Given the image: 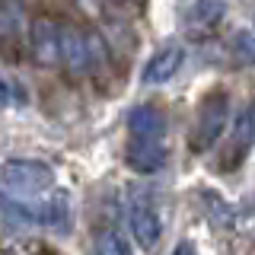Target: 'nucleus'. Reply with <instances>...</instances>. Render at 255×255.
I'll return each instance as SVG.
<instances>
[{
  "label": "nucleus",
  "instance_id": "nucleus-3",
  "mask_svg": "<svg viewBox=\"0 0 255 255\" xmlns=\"http://www.w3.org/2000/svg\"><path fill=\"white\" fill-rule=\"evenodd\" d=\"M61 42H64V26L48 16H38V19L29 22V45L32 54H35L38 64L45 67H54L61 64Z\"/></svg>",
  "mask_w": 255,
  "mask_h": 255
},
{
  "label": "nucleus",
  "instance_id": "nucleus-15",
  "mask_svg": "<svg viewBox=\"0 0 255 255\" xmlns=\"http://www.w3.org/2000/svg\"><path fill=\"white\" fill-rule=\"evenodd\" d=\"M233 42H236V48H239V58H243L246 64H249V61L255 64V42H252V35H249V32H239Z\"/></svg>",
  "mask_w": 255,
  "mask_h": 255
},
{
  "label": "nucleus",
  "instance_id": "nucleus-6",
  "mask_svg": "<svg viewBox=\"0 0 255 255\" xmlns=\"http://www.w3.org/2000/svg\"><path fill=\"white\" fill-rule=\"evenodd\" d=\"M125 159L134 172L140 175H150L156 172L159 166L166 163V143L163 137H147V134H131L128 140V150H125Z\"/></svg>",
  "mask_w": 255,
  "mask_h": 255
},
{
  "label": "nucleus",
  "instance_id": "nucleus-4",
  "mask_svg": "<svg viewBox=\"0 0 255 255\" xmlns=\"http://www.w3.org/2000/svg\"><path fill=\"white\" fill-rule=\"evenodd\" d=\"M252 143H255V99L239 112L233 131H230V137H227V150H223L220 169H236L246 159V153L252 150Z\"/></svg>",
  "mask_w": 255,
  "mask_h": 255
},
{
  "label": "nucleus",
  "instance_id": "nucleus-13",
  "mask_svg": "<svg viewBox=\"0 0 255 255\" xmlns=\"http://www.w3.org/2000/svg\"><path fill=\"white\" fill-rule=\"evenodd\" d=\"M0 99H3L6 109H22L26 106V90H22V83H16L13 77H3V83H0Z\"/></svg>",
  "mask_w": 255,
  "mask_h": 255
},
{
  "label": "nucleus",
  "instance_id": "nucleus-12",
  "mask_svg": "<svg viewBox=\"0 0 255 255\" xmlns=\"http://www.w3.org/2000/svg\"><path fill=\"white\" fill-rule=\"evenodd\" d=\"M93 255H131L128 246L122 243V236L112 233V230H99L93 239Z\"/></svg>",
  "mask_w": 255,
  "mask_h": 255
},
{
  "label": "nucleus",
  "instance_id": "nucleus-5",
  "mask_svg": "<svg viewBox=\"0 0 255 255\" xmlns=\"http://www.w3.org/2000/svg\"><path fill=\"white\" fill-rule=\"evenodd\" d=\"M61 64L70 74H83L96 64V38L93 32H80L64 26V42H61Z\"/></svg>",
  "mask_w": 255,
  "mask_h": 255
},
{
  "label": "nucleus",
  "instance_id": "nucleus-10",
  "mask_svg": "<svg viewBox=\"0 0 255 255\" xmlns=\"http://www.w3.org/2000/svg\"><path fill=\"white\" fill-rule=\"evenodd\" d=\"M22 29H26V6H22V0H0V35H3V42L19 38Z\"/></svg>",
  "mask_w": 255,
  "mask_h": 255
},
{
  "label": "nucleus",
  "instance_id": "nucleus-8",
  "mask_svg": "<svg viewBox=\"0 0 255 255\" xmlns=\"http://www.w3.org/2000/svg\"><path fill=\"white\" fill-rule=\"evenodd\" d=\"M182 64H185V48L179 42H166L153 58L147 61V67H143V83H166V80H172L179 74Z\"/></svg>",
  "mask_w": 255,
  "mask_h": 255
},
{
  "label": "nucleus",
  "instance_id": "nucleus-14",
  "mask_svg": "<svg viewBox=\"0 0 255 255\" xmlns=\"http://www.w3.org/2000/svg\"><path fill=\"white\" fill-rule=\"evenodd\" d=\"M204 201L211 204V207H207V214L214 217V223H217V227H233V211H230V204H223L217 195H211V191L204 195Z\"/></svg>",
  "mask_w": 255,
  "mask_h": 255
},
{
  "label": "nucleus",
  "instance_id": "nucleus-16",
  "mask_svg": "<svg viewBox=\"0 0 255 255\" xmlns=\"http://www.w3.org/2000/svg\"><path fill=\"white\" fill-rule=\"evenodd\" d=\"M172 255H195V246H191V243H179L172 249Z\"/></svg>",
  "mask_w": 255,
  "mask_h": 255
},
{
  "label": "nucleus",
  "instance_id": "nucleus-17",
  "mask_svg": "<svg viewBox=\"0 0 255 255\" xmlns=\"http://www.w3.org/2000/svg\"><path fill=\"white\" fill-rule=\"evenodd\" d=\"M3 255H13V252H3Z\"/></svg>",
  "mask_w": 255,
  "mask_h": 255
},
{
  "label": "nucleus",
  "instance_id": "nucleus-11",
  "mask_svg": "<svg viewBox=\"0 0 255 255\" xmlns=\"http://www.w3.org/2000/svg\"><path fill=\"white\" fill-rule=\"evenodd\" d=\"M227 13V3L223 0H195L188 6V26L195 29H207V26H217Z\"/></svg>",
  "mask_w": 255,
  "mask_h": 255
},
{
  "label": "nucleus",
  "instance_id": "nucleus-9",
  "mask_svg": "<svg viewBox=\"0 0 255 255\" xmlns=\"http://www.w3.org/2000/svg\"><path fill=\"white\" fill-rule=\"evenodd\" d=\"M128 131L147 134V137H163L166 134V115L156 106H134L128 112Z\"/></svg>",
  "mask_w": 255,
  "mask_h": 255
},
{
  "label": "nucleus",
  "instance_id": "nucleus-7",
  "mask_svg": "<svg viewBox=\"0 0 255 255\" xmlns=\"http://www.w3.org/2000/svg\"><path fill=\"white\" fill-rule=\"evenodd\" d=\"M128 220H131V233L137 239V246L143 252H153L159 246V236H163V220H159L156 207L150 201H134L128 211Z\"/></svg>",
  "mask_w": 255,
  "mask_h": 255
},
{
  "label": "nucleus",
  "instance_id": "nucleus-2",
  "mask_svg": "<svg viewBox=\"0 0 255 255\" xmlns=\"http://www.w3.org/2000/svg\"><path fill=\"white\" fill-rule=\"evenodd\" d=\"M54 185L51 166L38 159H6L3 163V195L10 198H38Z\"/></svg>",
  "mask_w": 255,
  "mask_h": 255
},
{
  "label": "nucleus",
  "instance_id": "nucleus-1",
  "mask_svg": "<svg viewBox=\"0 0 255 255\" xmlns=\"http://www.w3.org/2000/svg\"><path fill=\"white\" fill-rule=\"evenodd\" d=\"M227 115H230V96L227 90H211L198 106V118L188 134V150L191 153H207L223 131H227Z\"/></svg>",
  "mask_w": 255,
  "mask_h": 255
}]
</instances>
